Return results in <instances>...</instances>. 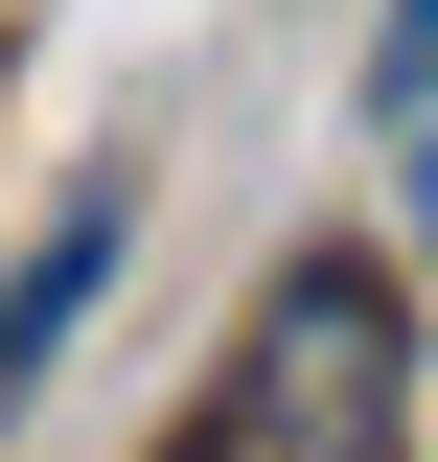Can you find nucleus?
Segmentation results:
<instances>
[{
	"mask_svg": "<svg viewBox=\"0 0 438 462\" xmlns=\"http://www.w3.org/2000/svg\"><path fill=\"white\" fill-rule=\"evenodd\" d=\"M415 116H438V93H415ZM415 254H438V139H415Z\"/></svg>",
	"mask_w": 438,
	"mask_h": 462,
	"instance_id": "4",
	"label": "nucleus"
},
{
	"mask_svg": "<svg viewBox=\"0 0 438 462\" xmlns=\"http://www.w3.org/2000/svg\"><path fill=\"white\" fill-rule=\"evenodd\" d=\"M392 416H415L392 278L370 254H300V278L254 300V346H231V393L185 416V462H392Z\"/></svg>",
	"mask_w": 438,
	"mask_h": 462,
	"instance_id": "1",
	"label": "nucleus"
},
{
	"mask_svg": "<svg viewBox=\"0 0 438 462\" xmlns=\"http://www.w3.org/2000/svg\"><path fill=\"white\" fill-rule=\"evenodd\" d=\"M115 231H139V185H69V208L23 231V278H0V416H23V370H47V346L93 324V278H115Z\"/></svg>",
	"mask_w": 438,
	"mask_h": 462,
	"instance_id": "2",
	"label": "nucleus"
},
{
	"mask_svg": "<svg viewBox=\"0 0 438 462\" xmlns=\"http://www.w3.org/2000/svg\"><path fill=\"white\" fill-rule=\"evenodd\" d=\"M370 93H392V116L438 93V0H392V23H370Z\"/></svg>",
	"mask_w": 438,
	"mask_h": 462,
	"instance_id": "3",
	"label": "nucleus"
}]
</instances>
